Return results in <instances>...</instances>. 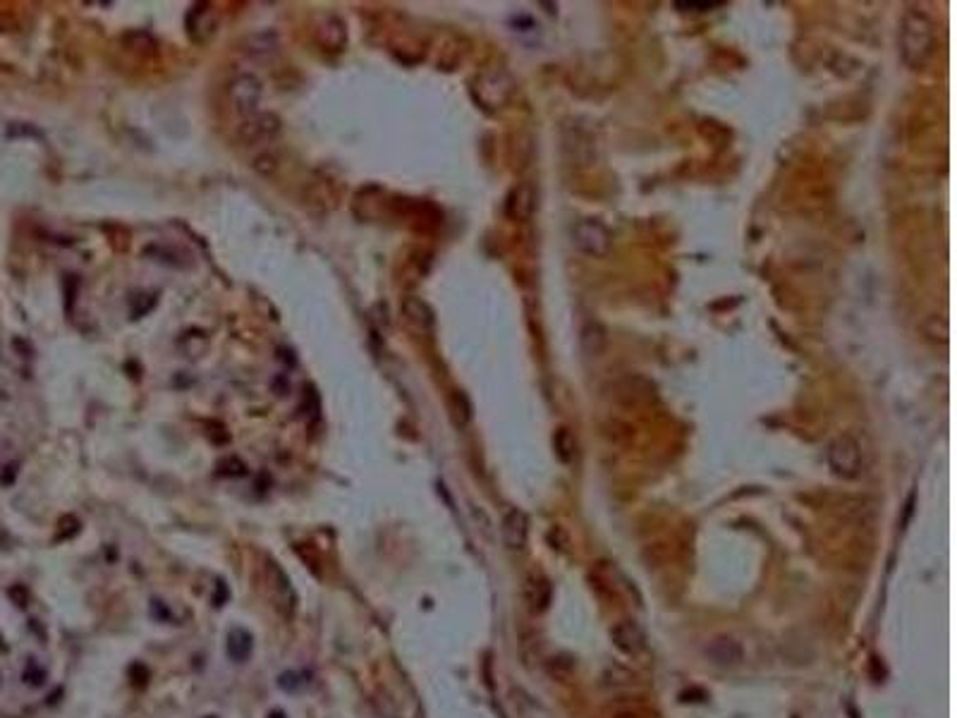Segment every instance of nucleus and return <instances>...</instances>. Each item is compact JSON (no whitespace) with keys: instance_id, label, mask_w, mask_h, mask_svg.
<instances>
[{"instance_id":"1","label":"nucleus","mask_w":957,"mask_h":718,"mask_svg":"<svg viewBox=\"0 0 957 718\" xmlns=\"http://www.w3.org/2000/svg\"><path fill=\"white\" fill-rule=\"evenodd\" d=\"M934 51V22L922 10H907L900 29V53L910 68H922Z\"/></svg>"},{"instance_id":"2","label":"nucleus","mask_w":957,"mask_h":718,"mask_svg":"<svg viewBox=\"0 0 957 718\" xmlns=\"http://www.w3.org/2000/svg\"><path fill=\"white\" fill-rule=\"evenodd\" d=\"M280 130L283 123L273 113H254L240 123V128L235 130V140L242 147H264V144L273 142L280 135Z\"/></svg>"},{"instance_id":"3","label":"nucleus","mask_w":957,"mask_h":718,"mask_svg":"<svg viewBox=\"0 0 957 718\" xmlns=\"http://www.w3.org/2000/svg\"><path fill=\"white\" fill-rule=\"evenodd\" d=\"M828 467L840 479H857L862 474V448L852 436H838L828 445Z\"/></svg>"},{"instance_id":"4","label":"nucleus","mask_w":957,"mask_h":718,"mask_svg":"<svg viewBox=\"0 0 957 718\" xmlns=\"http://www.w3.org/2000/svg\"><path fill=\"white\" fill-rule=\"evenodd\" d=\"M264 99V84L254 75H240L228 84V104L237 116L249 118L259 113V104Z\"/></svg>"},{"instance_id":"5","label":"nucleus","mask_w":957,"mask_h":718,"mask_svg":"<svg viewBox=\"0 0 957 718\" xmlns=\"http://www.w3.org/2000/svg\"><path fill=\"white\" fill-rule=\"evenodd\" d=\"M510 94H512V80H510V75L500 68L481 72L474 82V96L486 108H500L507 99H510Z\"/></svg>"},{"instance_id":"6","label":"nucleus","mask_w":957,"mask_h":718,"mask_svg":"<svg viewBox=\"0 0 957 718\" xmlns=\"http://www.w3.org/2000/svg\"><path fill=\"white\" fill-rule=\"evenodd\" d=\"M572 237H574L577 249H581L589 256H605L610 252V245H613V237H610L608 228H605L601 221H593V218L579 221L572 230Z\"/></svg>"},{"instance_id":"7","label":"nucleus","mask_w":957,"mask_h":718,"mask_svg":"<svg viewBox=\"0 0 957 718\" xmlns=\"http://www.w3.org/2000/svg\"><path fill=\"white\" fill-rule=\"evenodd\" d=\"M264 575H266V584H268L271 599H273L276 608L280 611L285 618H292L297 611V594L295 587L290 584V577L285 575V570L280 565H276L273 560L264 565Z\"/></svg>"},{"instance_id":"8","label":"nucleus","mask_w":957,"mask_h":718,"mask_svg":"<svg viewBox=\"0 0 957 718\" xmlns=\"http://www.w3.org/2000/svg\"><path fill=\"white\" fill-rule=\"evenodd\" d=\"M610 639H613L617 651H622L625 656H632V659L646 651V635L634 620H617L610 627Z\"/></svg>"},{"instance_id":"9","label":"nucleus","mask_w":957,"mask_h":718,"mask_svg":"<svg viewBox=\"0 0 957 718\" xmlns=\"http://www.w3.org/2000/svg\"><path fill=\"white\" fill-rule=\"evenodd\" d=\"M706 656L718 668H735L744 661V651L740 642L732 637H716L706 644Z\"/></svg>"},{"instance_id":"10","label":"nucleus","mask_w":957,"mask_h":718,"mask_svg":"<svg viewBox=\"0 0 957 718\" xmlns=\"http://www.w3.org/2000/svg\"><path fill=\"white\" fill-rule=\"evenodd\" d=\"M502 541L510 551H522L526 546V536H529V517L519 508H512L502 517Z\"/></svg>"},{"instance_id":"11","label":"nucleus","mask_w":957,"mask_h":718,"mask_svg":"<svg viewBox=\"0 0 957 718\" xmlns=\"http://www.w3.org/2000/svg\"><path fill=\"white\" fill-rule=\"evenodd\" d=\"M218 27V17L216 12L211 10V5H194V8L187 12V32L197 44H206L211 36L216 34Z\"/></svg>"},{"instance_id":"12","label":"nucleus","mask_w":957,"mask_h":718,"mask_svg":"<svg viewBox=\"0 0 957 718\" xmlns=\"http://www.w3.org/2000/svg\"><path fill=\"white\" fill-rule=\"evenodd\" d=\"M536 206V192L529 182H519L517 187H512V192L507 194L505 202V211L507 216L514 221H529L531 213H534Z\"/></svg>"},{"instance_id":"13","label":"nucleus","mask_w":957,"mask_h":718,"mask_svg":"<svg viewBox=\"0 0 957 718\" xmlns=\"http://www.w3.org/2000/svg\"><path fill=\"white\" fill-rule=\"evenodd\" d=\"M402 316H405V321L412 326V328L421 330V333L431 330L433 323H436L433 309L421 297H416V295H409V297L402 299Z\"/></svg>"},{"instance_id":"14","label":"nucleus","mask_w":957,"mask_h":718,"mask_svg":"<svg viewBox=\"0 0 957 718\" xmlns=\"http://www.w3.org/2000/svg\"><path fill=\"white\" fill-rule=\"evenodd\" d=\"M226 651H228L230 661L245 663L252 656V651H254V637L247 630H242V627H235V630L228 632Z\"/></svg>"},{"instance_id":"15","label":"nucleus","mask_w":957,"mask_h":718,"mask_svg":"<svg viewBox=\"0 0 957 718\" xmlns=\"http://www.w3.org/2000/svg\"><path fill=\"white\" fill-rule=\"evenodd\" d=\"M278 44H280V41H278V34L271 32V29H266V32H254L247 36L245 51L252 53L254 58H268L278 51Z\"/></svg>"},{"instance_id":"16","label":"nucleus","mask_w":957,"mask_h":718,"mask_svg":"<svg viewBox=\"0 0 957 718\" xmlns=\"http://www.w3.org/2000/svg\"><path fill=\"white\" fill-rule=\"evenodd\" d=\"M345 39H347V34H345L342 20H338V17H326V20L321 22L319 41L328 48V51H340L345 46Z\"/></svg>"},{"instance_id":"17","label":"nucleus","mask_w":957,"mask_h":718,"mask_svg":"<svg viewBox=\"0 0 957 718\" xmlns=\"http://www.w3.org/2000/svg\"><path fill=\"white\" fill-rule=\"evenodd\" d=\"M605 342H608V335H605V330H603L601 323L589 321L584 328H581V347H584L586 354H591V357L601 354L603 347H605Z\"/></svg>"},{"instance_id":"18","label":"nucleus","mask_w":957,"mask_h":718,"mask_svg":"<svg viewBox=\"0 0 957 718\" xmlns=\"http://www.w3.org/2000/svg\"><path fill=\"white\" fill-rule=\"evenodd\" d=\"M526 599H529L534 611H543L550 601V584L543 582V579L531 577L529 584H526Z\"/></svg>"},{"instance_id":"19","label":"nucleus","mask_w":957,"mask_h":718,"mask_svg":"<svg viewBox=\"0 0 957 718\" xmlns=\"http://www.w3.org/2000/svg\"><path fill=\"white\" fill-rule=\"evenodd\" d=\"M574 445H577V443H574L572 433L567 429H560L558 433H555V450H558V455L565 462H570L574 457Z\"/></svg>"},{"instance_id":"20","label":"nucleus","mask_w":957,"mask_h":718,"mask_svg":"<svg viewBox=\"0 0 957 718\" xmlns=\"http://www.w3.org/2000/svg\"><path fill=\"white\" fill-rule=\"evenodd\" d=\"M924 330H926V335H929L931 340L948 342V323H946V318H943V316H931L929 321H926Z\"/></svg>"},{"instance_id":"21","label":"nucleus","mask_w":957,"mask_h":718,"mask_svg":"<svg viewBox=\"0 0 957 718\" xmlns=\"http://www.w3.org/2000/svg\"><path fill=\"white\" fill-rule=\"evenodd\" d=\"M254 171H257L259 175H264V178H268V175H273L278 171V159L273 154L257 156V159H254Z\"/></svg>"},{"instance_id":"22","label":"nucleus","mask_w":957,"mask_h":718,"mask_svg":"<svg viewBox=\"0 0 957 718\" xmlns=\"http://www.w3.org/2000/svg\"><path fill=\"white\" fill-rule=\"evenodd\" d=\"M278 685H280L283 690H288V692L300 690V673H292V671L283 673L280 678H278Z\"/></svg>"},{"instance_id":"23","label":"nucleus","mask_w":957,"mask_h":718,"mask_svg":"<svg viewBox=\"0 0 957 718\" xmlns=\"http://www.w3.org/2000/svg\"><path fill=\"white\" fill-rule=\"evenodd\" d=\"M723 3H675V8H680V10H713V8H720Z\"/></svg>"},{"instance_id":"24","label":"nucleus","mask_w":957,"mask_h":718,"mask_svg":"<svg viewBox=\"0 0 957 718\" xmlns=\"http://www.w3.org/2000/svg\"><path fill=\"white\" fill-rule=\"evenodd\" d=\"M271 718H288L283 711H271Z\"/></svg>"},{"instance_id":"25","label":"nucleus","mask_w":957,"mask_h":718,"mask_svg":"<svg viewBox=\"0 0 957 718\" xmlns=\"http://www.w3.org/2000/svg\"><path fill=\"white\" fill-rule=\"evenodd\" d=\"M206 718H216V716H206Z\"/></svg>"}]
</instances>
